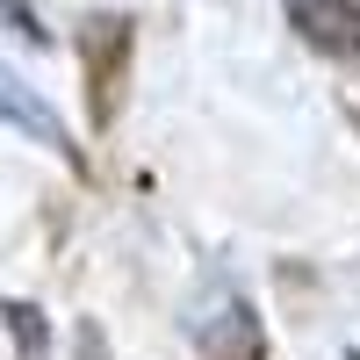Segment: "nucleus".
I'll return each mask as SVG.
<instances>
[{
  "label": "nucleus",
  "instance_id": "obj_1",
  "mask_svg": "<svg viewBox=\"0 0 360 360\" xmlns=\"http://www.w3.org/2000/svg\"><path fill=\"white\" fill-rule=\"evenodd\" d=\"M195 346H202V360H266V324L238 288H224L195 317Z\"/></svg>",
  "mask_w": 360,
  "mask_h": 360
},
{
  "label": "nucleus",
  "instance_id": "obj_2",
  "mask_svg": "<svg viewBox=\"0 0 360 360\" xmlns=\"http://www.w3.org/2000/svg\"><path fill=\"white\" fill-rule=\"evenodd\" d=\"M0 123L22 130V137H37L44 152H58L65 166H86V159H79V144H72V130H65V115H58V108H51L22 72H8V65H0Z\"/></svg>",
  "mask_w": 360,
  "mask_h": 360
},
{
  "label": "nucleus",
  "instance_id": "obj_3",
  "mask_svg": "<svg viewBox=\"0 0 360 360\" xmlns=\"http://www.w3.org/2000/svg\"><path fill=\"white\" fill-rule=\"evenodd\" d=\"M288 22L303 29V44H317L324 58L360 65V0H288Z\"/></svg>",
  "mask_w": 360,
  "mask_h": 360
},
{
  "label": "nucleus",
  "instance_id": "obj_4",
  "mask_svg": "<svg viewBox=\"0 0 360 360\" xmlns=\"http://www.w3.org/2000/svg\"><path fill=\"white\" fill-rule=\"evenodd\" d=\"M0 317H8V332H15L22 360H44V353H51V324H44L37 303H0Z\"/></svg>",
  "mask_w": 360,
  "mask_h": 360
},
{
  "label": "nucleus",
  "instance_id": "obj_5",
  "mask_svg": "<svg viewBox=\"0 0 360 360\" xmlns=\"http://www.w3.org/2000/svg\"><path fill=\"white\" fill-rule=\"evenodd\" d=\"M0 22L15 29L22 44H37V51H51V29H44V15L29 8V0H0Z\"/></svg>",
  "mask_w": 360,
  "mask_h": 360
},
{
  "label": "nucleus",
  "instance_id": "obj_6",
  "mask_svg": "<svg viewBox=\"0 0 360 360\" xmlns=\"http://www.w3.org/2000/svg\"><path fill=\"white\" fill-rule=\"evenodd\" d=\"M346 360H360V346H353V353H346Z\"/></svg>",
  "mask_w": 360,
  "mask_h": 360
},
{
  "label": "nucleus",
  "instance_id": "obj_7",
  "mask_svg": "<svg viewBox=\"0 0 360 360\" xmlns=\"http://www.w3.org/2000/svg\"><path fill=\"white\" fill-rule=\"evenodd\" d=\"M353 123H360V115H353Z\"/></svg>",
  "mask_w": 360,
  "mask_h": 360
}]
</instances>
